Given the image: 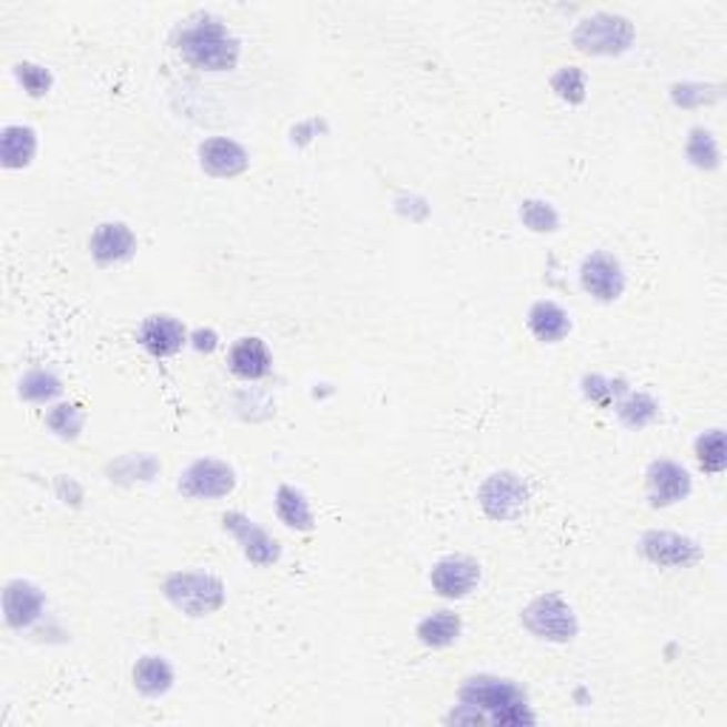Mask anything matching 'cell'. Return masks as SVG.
Listing matches in <instances>:
<instances>
[{
  "label": "cell",
  "mask_w": 727,
  "mask_h": 727,
  "mask_svg": "<svg viewBox=\"0 0 727 727\" xmlns=\"http://www.w3.org/2000/svg\"><path fill=\"white\" fill-rule=\"evenodd\" d=\"M461 701L466 708L477 710L483 719L497 725H528L535 721V714L528 710V699L515 683L501 676H472L461 685Z\"/></svg>",
  "instance_id": "cell-1"
},
{
  "label": "cell",
  "mask_w": 727,
  "mask_h": 727,
  "mask_svg": "<svg viewBox=\"0 0 727 727\" xmlns=\"http://www.w3.org/2000/svg\"><path fill=\"white\" fill-rule=\"evenodd\" d=\"M182 58L196 69L205 71H231L239 60V43L220 20L202 18L188 23L176 40Z\"/></svg>",
  "instance_id": "cell-2"
},
{
  "label": "cell",
  "mask_w": 727,
  "mask_h": 727,
  "mask_svg": "<svg viewBox=\"0 0 727 727\" xmlns=\"http://www.w3.org/2000/svg\"><path fill=\"white\" fill-rule=\"evenodd\" d=\"M168 603L188 617H208L225 605V586L205 572H174L162 583Z\"/></svg>",
  "instance_id": "cell-3"
},
{
  "label": "cell",
  "mask_w": 727,
  "mask_h": 727,
  "mask_svg": "<svg viewBox=\"0 0 727 727\" xmlns=\"http://www.w3.org/2000/svg\"><path fill=\"white\" fill-rule=\"evenodd\" d=\"M523 625L548 643H572L577 637V614L561 594H543L523 608Z\"/></svg>",
  "instance_id": "cell-4"
},
{
  "label": "cell",
  "mask_w": 727,
  "mask_h": 727,
  "mask_svg": "<svg viewBox=\"0 0 727 727\" xmlns=\"http://www.w3.org/2000/svg\"><path fill=\"white\" fill-rule=\"evenodd\" d=\"M634 40V27L619 14L599 12L586 18L574 32V46L583 54H623Z\"/></svg>",
  "instance_id": "cell-5"
},
{
  "label": "cell",
  "mask_w": 727,
  "mask_h": 727,
  "mask_svg": "<svg viewBox=\"0 0 727 727\" xmlns=\"http://www.w3.org/2000/svg\"><path fill=\"white\" fill-rule=\"evenodd\" d=\"M481 508L492 521H515L528 503L526 483L515 472H495L477 492Z\"/></svg>",
  "instance_id": "cell-6"
},
{
  "label": "cell",
  "mask_w": 727,
  "mask_h": 727,
  "mask_svg": "<svg viewBox=\"0 0 727 727\" xmlns=\"http://www.w3.org/2000/svg\"><path fill=\"white\" fill-rule=\"evenodd\" d=\"M176 486L191 501H216V497L231 495L233 486H236V475L222 461L202 457V461H196V464H191L182 472Z\"/></svg>",
  "instance_id": "cell-7"
},
{
  "label": "cell",
  "mask_w": 727,
  "mask_h": 727,
  "mask_svg": "<svg viewBox=\"0 0 727 727\" xmlns=\"http://www.w3.org/2000/svg\"><path fill=\"white\" fill-rule=\"evenodd\" d=\"M579 282H583V290H586L588 296H594L597 302H617L625 290L623 264L612 253L594 251L592 256L583 259Z\"/></svg>",
  "instance_id": "cell-8"
},
{
  "label": "cell",
  "mask_w": 727,
  "mask_h": 727,
  "mask_svg": "<svg viewBox=\"0 0 727 727\" xmlns=\"http://www.w3.org/2000/svg\"><path fill=\"white\" fill-rule=\"evenodd\" d=\"M222 526L236 537L239 546H242V552H245V557L253 566H273L282 557V546H279L276 537L267 535L264 528H259L242 512H225L222 515Z\"/></svg>",
  "instance_id": "cell-9"
},
{
  "label": "cell",
  "mask_w": 727,
  "mask_h": 727,
  "mask_svg": "<svg viewBox=\"0 0 727 727\" xmlns=\"http://www.w3.org/2000/svg\"><path fill=\"white\" fill-rule=\"evenodd\" d=\"M639 548L654 566L663 568H688L701 557V548L690 537L674 535V532H648Z\"/></svg>",
  "instance_id": "cell-10"
},
{
  "label": "cell",
  "mask_w": 727,
  "mask_h": 727,
  "mask_svg": "<svg viewBox=\"0 0 727 727\" xmlns=\"http://www.w3.org/2000/svg\"><path fill=\"white\" fill-rule=\"evenodd\" d=\"M645 486H648L650 506L665 508L690 495V475L685 466L674 461H654L645 475Z\"/></svg>",
  "instance_id": "cell-11"
},
{
  "label": "cell",
  "mask_w": 727,
  "mask_h": 727,
  "mask_svg": "<svg viewBox=\"0 0 727 727\" xmlns=\"http://www.w3.org/2000/svg\"><path fill=\"white\" fill-rule=\"evenodd\" d=\"M432 588L446 599H461L477 586L481 579V566L472 557H464V554H452V557H444V561L435 563L430 574Z\"/></svg>",
  "instance_id": "cell-12"
},
{
  "label": "cell",
  "mask_w": 727,
  "mask_h": 727,
  "mask_svg": "<svg viewBox=\"0 0 727 727\" xmlns=\"http://www.w3.org/2000/svg\"><path fill=\"white\" fill-rule=\"evenodd\" d=\"M200 165L211 176L231 180V176L245 174L251 160H248V151L239 142L228 140V137H213V140H205L200 145Z\"/></svg>",
  "instance_id": "cell-13"
},
{
  "label": "cell",
  "mask_w": 727,
  "mask_h": 727,
  "mask_svg": "<svg viewBox=\"0 0 727 727\" xmlns=\"http://www.w3.org/2000/svg\"><path fill=\"white\" fill-rule=\"evenodd\" d=\"M137 342L149 350L151 355H156V359H168V355L180 353L182 344L188 342V333L182 322H176L174 316L156 313V316H149L140 324Z\"/></svg>",
  "instance_id": "cell-14"
},
{
  "label": "cell",
  "mask_w": 727,
  "mask_h": 727,
  "mask_svg": "<svg viewBox=\"0 0 727 727\" xmlns=\"http://www.w3.org/2000/svg\"><path fill=\"white\" fill-rule=\"evenodd\" d=\"M43 594H40L38 586L27 583V579H12L7 588H3V614H7V623L18 632L29 628L32 623H38L40 614H43Z\"/></svg>",
  "instance_id": "cell-15"
},
{
  "label": "cell",
  "mask_w": 727,
  "mask_h": 727,
  "mask_svg": "<svg viewBox=\"0 0 727 727\" xmlns=\"http://www.w3.org/2000/svg\"><path fill=\"white\" fill-rule=\"evenodd\" d=\"M89 248L91 256L100 264H114L123 262V259H129L137 251V239L131 228L123 225V222H103L94 231V236H91Z\"/></svg>",
  "instance_id": "cell-16"
},
{
  "label": "cell",
  "mask_w": 727,
  "mask_h": 727,
  "mask_svg": "<svg viewBox=\"0 0 727 727\" xmlns=\"http://www.w3.org/2000/svg\"><path fill=\"white\" fill-rule=\"evenodd\" d=\"M228 367L242 381L264 378V375L271 373V350L256 335L239 339L231 347V355H228Z\"/></svg>",
  "instance_id": "cell-17"
},
{
  "label": "cell",
  "mask_w": 727,
  "mask_h": 727,
  "mask_svg": "<svg viewBox=\"0 0 727 727\" xmlns=\"http://www.w3.org/2000/svg\"><path fill=\"white\" fill-rule=\"evenodd\" d=\"M528 330H532L537 342L557 344L572 333V319L561 304L537 302L535 307L528 310Z\"/></svg>",
  "instance_id": "cell-18"
},
{
  "label": "cell",
  "mask_w": 727,
  "mask_h": 727,
  "mask_svg": "<svg viewBox=\"0 0 727 727\" xmlns=\"http://www.w3.org/2000/svg\"><path fill=\"white\" fill-rule=\"evenodd\" d=\"M38 151V134L29 125H7L0 134V156L7 168H27Z\"/></svg>",
  "instance_id": "cell-19"
},
{
  "label": "cell",
  "mask_w": 727,
  "mask_h": 727,
  "mask_svg": "<svg viewBox=\"0 0 727 727\" xmlns=\"http://www.w3.org/2000/svg\"><path fill=\"white\" fill-rule=\"evenodd\" d=\"M174 685V668L162 657H142L134 665V688L142 696H165Z\"/></svg>",
  "instance_id": "cell-20"
},
{
  "label": "cell",
  "mask_w": 727,
  "mask_h": 727,
  "mask_svg": "<svg viewBox=\"0 0 727 727\" xmlns=\"http://www.w3.org/2000/svg\"><path fill=\"white\" fill-rule=\"evenodd\" d=\"M276 515L287 528L310 532L313 528V512H310L307 497L293 486H279L276 489Z\"/></svg>",
  "instance_id": "cell-21"
},
{
  "label": "cell",
  "mask_w": 727,
  "mask_h": 727,
  "mask_svg": "<svg viewBox=\"0 0 727 727\" xmlns=\"http://www.w3.org/2000/svg\"><path fill=\"white\" fill-rule=\"evenodd\" d=\"M461 637V617L452 612H435L418 623V639L426 648H446Z\"/></svg>",
  "instance_id": "cell-22"
},
{
  "label": "cell",
  "mask_w": 727,
  "mask_h": 727,
  "mask_svg": "<svg viewBox=\"0 0 727 727\" xmlns=\"http://www.w3.org/2000/svg\"><path fill=\"white\" fill-rule=\"evenodd\" d=\"M696 461L705 472L719 475L727 466V446H725V432L710 430L696 438Z\"/></svg>",
  "instance_id": "cell-23"
},
{
  "label": "cell",
  "mask_w": 727,
  "mask_h": 727,
  "mask_svg": "<svg viewBox=\"0 0 727 727\" xmlns=\"http://www.w3.org/2000/svg\"><path fill=\"white\" fill-rule=\"evenodd\" d=\"M617 415L625 426H632V430H643V426H648L657 421L659 406H657V401L650 398V395L637 393V395H628V398L617 406Z\"/></svg>",
  "instance_id": "cell-24"
},
{
  "label": "cell",
  "mask_w": 727,
  "mask_h": 727,
  "mask_svg": "<svg viewBox=\"0 0 727 727\" xmlns=\"http://www.w3.org/2000/svg\"><path fill=\"white\" fill-rule=\"evenodd\" d=\"M688 160L701 171H714L719 168V145H716L714 134L705 129H694L688 137Z\"/></svg>",
  "instance_id": "cell-25"
},
{
  "label": "cell",
  "mask_w": 727,
  "mask_h": 727,
  "mask_svg": "<svg viewBox=\"0 0 727 727\" xmlns=\"http://www.w3.org/2000/svg\"><path fill=\"white\" fill-rule=\"evenodd\" d=\"M63 393L58 375L46 373V370H32L27 378L20 381V398L27 401H52Z\"/></svg>",
  "instance_id": "cell-26"
},
{
  "label": "cell",
  "mask_w": 727,
  "mask_h": 727,
  "mask_svg": "<svg viewBox=\"0 0 727 727\" xmlns=\"http://www.w3.org/2000/svg\"><path fill=\"white\" fill-rule=\"evenodd\" d=\"M46 424H49V430H52L54 435H60V438L74 441L80 435V430H83V412L74 404L52 406L49 415H46Z\"/></svg>",
  "instance_id": "cell-27"
},
{
  "label": "cell",
  "mask_w": 727,
  "mask_h": 727,
  "mask_svg": "<svg viewBox=\"0 0 727 727\" xmlns=\"http://www.w3.org/2000/svg\"><path fill=\"white\" fill-rule=\"evenodd\" d=\"M521 220L528 231H535V233H552L561 228V216H557V211H554L548 202H541V200L523 202Z\"/></svg>",
  "instance_id": "cell-28"
},
{
  "label": "cell",
  "mask_w": 727,
  "mask_h": 727,
  "mask_svg": "<svg viewBox=\"0 0 727 727\" xmlns=\"http://www.w3.org/2000/svg\"><path fill=\"white\" fill-rule=\"evenodd\" d=\"M552 89L566 103H583L586 100V74L577 65H566L552 78Z\"/></svg>",
  "instance_id": "cell-29"
},
{
  "label": "cell",
  "mask_w": 727,
  "mask_h": 727,
  "mask_svg": "<svg viewBox=\"0 0 727 727\" xmlns=\"http://www.w3.org/2000/svg\"><path fill=\"white\" fill-rule=\"evenodd\" d=\"M14 74H18L23 89H27L32 97H43L46 91L52 89V74L34 63H18L14 65Z\"/></svg>",
  "instance_id": "cell-30"
},
{
  "label": "cell",
  "mask_w": 727,
  "mask_h": 727,
  "mask_svg": "<svg viewBox=\"0 0 727 727\" xmlns=\"http://www.w3.org/2000/svg\"><path fill=\"white\" fill-rule=\"evenodd\" d=\"M191 339H193V347L200 350V353H213V350H216V342H220L213 330H196Z\"/></svg>",
  "instance_id": "cell-31"
}]
</instances>
